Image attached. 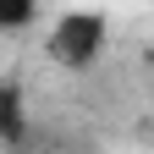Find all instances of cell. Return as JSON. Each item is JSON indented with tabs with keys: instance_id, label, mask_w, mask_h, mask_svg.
I'll list each match as a JSON object with an SVG mask.
<instances>
[{
	"instance_id": "1",
	"label": "cell",
	"mask_w": 154,
	"mask_h": 154,
	"mask_svg": "<svg viewBox=\"0 0 154 154\" xmlns=\"http://www.w3.org/2000/svg\"><path fill=\"white\" fill-rule=\"evenodd\" d=\"M105 50V17L99 11H66L61 22L50 28V55L72 72H88Z\"/></svg>"
},
{
	"instance_id": "2",
	"label": "cell",
	"mask_w": 154,
	"mask_h": 154,
	"mask_svg": "<svg viewBox=\"0 0 154 154\" xmlns=\"http://www.w3.org/2000/svg\"><path fill=\"white\" fill-rule=\"evenodd\" d=\"M0 127H6V143H22V94H17V83H6V94H0Z\"/></svg>"
},
{
	"instance_id": "3",
	"label": "cell",
	"mask_w": 154,
	"mask_h": 154,
	"mask_svg": "<svg viewBox=\"0 0 154 154\" xmlns=\"http://www.w3.org/2000/svg\"><path fill=\"white\" fill-rule=\"evenodd\" d=\"M33 11H38V0H0V28H6V33L28 28V22H33Z\"/></svg>"
}]
</instances>
